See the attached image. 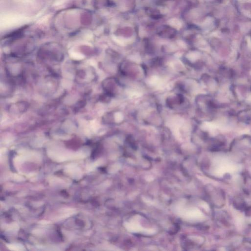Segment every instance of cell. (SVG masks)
<instances>
[{
    "instance_id": "cell-1",
    "label": "cell",
    "mask_w": 251,
    "mask_h": 251,
    "mask_svg": "<svg viewBox=\"0 0 251 251\" xmlns=\"http://www.w3.org/2000/svg\"><path fill=\"white\" fill-rule=\"evenodd\" d=\"M234 204L236 205V208L239 209H244V208H246V205H245L244 201H243V200L240 198L234 201Z\"/></svg>"
}]
</instances>
